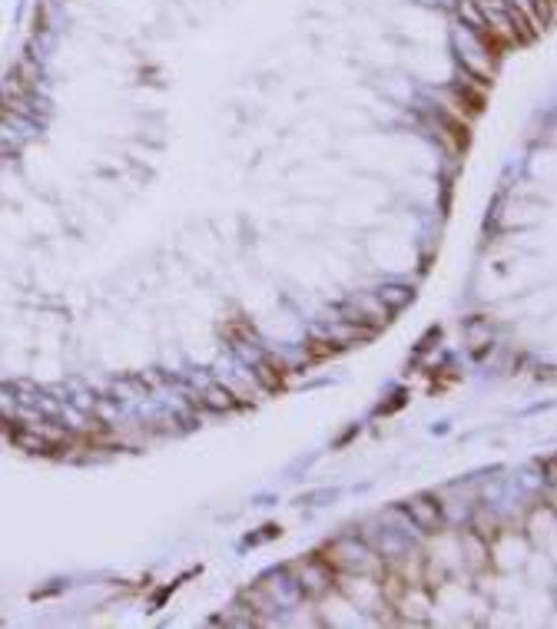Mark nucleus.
<instances>
[{
  "label": "nucleus",
  "instance_id": "nucleus-1",
  "mask_svg": "<svg viewBox=\"0 0 557 629\" xmlns=\"http://www.w3.org/2000/svg\"><path fill=\"white\" fill-rule=\"evenodd\" d=\"M335 547L348 554V556H342L332 550L335 563L342 566V570H348V573H381V560L372 554V550H365L362 543H335Z\"/></svg>",
  "mask_w": 557,
  "mask_h": 629
},
{
  "label": "nucleus",
  "instance_id": "nucleus-2",
  "mask_svg": "<svg viewBox=\"0 0 557 629\" xmlns=\"http://www.w3.org/2000/svg\"><path fill=\"white\" fill-rule=\"evenodd\" d=\"M408 516H411V523L418 530H425V533H435V530H442V507L431 500L428 493H418L411 500L405 503Z\"/></svg>",
  "mask_w": 557,
  "mask_h": 629
},
{
  "label": "nucleus",
  "instance_id": "nucleus-3",
  "mask_svg": "<svg viewBox=\"0 0 557 629\" xmlns=\"http://www.w3.org/2000/svg\"><path fill=\"white\" fill-rule=\"evenodd\" d=\"M259 377L266 381L269 388H282L285 377H289V368L282 365V361H276V358H262V361H259Z\"/></svg>",
  "mask_w": 557,
  "mask_h": 629
},
{
  "label": "nucleus",
  "instance_id": "nucleus-4",
  "mask_svg": "<svg viewBox=\"0 0 557 629\" xmlns=\"http://www.w3.org/2000/svg\"><path fill=\"white\" fill-rule=\"evenodd\" d=\"M411 298V291L402 289V285H392V289H381V302L388 305V308H402V305Z\"/></svg>",
  "mask_w": 557,
  "mask_h": 629
},
{
  "label": "nucleus",
  "instance_id": "nucleus-5",
  "mask_svg": "<svg viewBox=\"0 0 557 629\" xmlns=\"http://www.w3.org/2000/svg\"><path fill=\"white\" fill-rule=\"evenodd\" d=\"M206 404H209V407H232V394H229L226 388H213L206 394Z\"/></svg>",
  "mask_w": 557,
  "mask_h": 629
}]
</instances>
